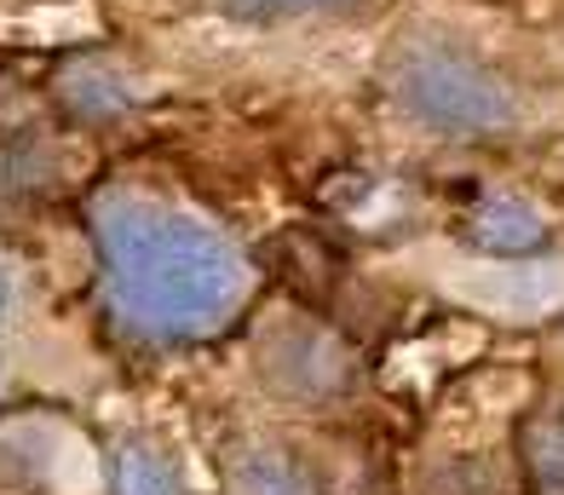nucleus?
<instances>
[{"label": "nucleus", "mask_w": 564, "mask_h": 495, "mask_svg": "<svg viewBox=\"0 0 564 495\" xmlns=\"http://www.w3.org/2000/svg\"><path fill=\"white\" fill-rule=\"evenodd\" d=\"M98 294L133 341L185 346L242 318L253 294L248 254L191 207L139 191H98L87 202Z\"/></svg>", "instance_id": "1"}, {"label": "nucleus", "mask_w": 564, "mask_h": 495, "mask_svg": "<svg viewBox=\"0 0 564 495\" xmlns=\"http://www.w3.org/2000/svg\"><path fill=\"white\" fill-rule=\"evenodd\" d=\"M392 104L438 139H501L519 127V93L449 41H403L387 58Z\"/></svg>", "instance_id": "2"}, {"label": "nucleus", "mask_w": 564, "mask_h": 495, "mask_svg": "<svg viewBox=\"0 0 564 495\" xmlns=\"http://www.w3.org/2000/svg\"><path fill=\"white\" fill-rule=\"evenodd\" d=\"M265 375L271 386H282L294 398H335L351 386V352L328 329L294 323L265 346Z\"/></svg>", "instance_id": "3"}, {"label": "nucleus", "mask_w": 564, "mask_h": 495, "mask_svg": "<svg viewBox=\"0 0 564 495\" xmlns=\"http://www.w3.org/2000/svg\"><path fill=\"white\" fill-rule=\"evenodd\" d=\"M467 243L484 248L490 259H524L547 243V219H542V207L524 202V196H478L473 202V214H467Z\"/></svg>", "instance_id": "4"}, {"label": "nucleus", "mask_w": 564, "mask_h": 495, "mask_svg": "<svg viewBox=\"0 0 564 495\" xmlns=\"http://www.w3.org/2000/svg\"><path fill=\"white\" fill-rule=\"evenodd\" d=\"M230 484H237V495H323L312 461L282 444H248L230 461Z\"/></svg>", "instance_id": "5"}, {"label": "nucleus", "mask_w": 564, "mask_h": 495, "mask_svg": "<svg viewBox=\"0 0 564 495\" xmlns=\"http://www.w3.org/2000/svg\"><path fill=\"white\" fill-rule=\"evenodd\" d=\"M58 98L82 121H116L121 110H133V82L105 58H82L58 75Z\"/></svg>", "instance_id": "6"}, {"label": "nucleus", "mask_w": 564, "mask_h": 495, "mask_svg": "<svg viewBox=\"0 0 564 495\" xmlns=\"http://www.w3.org/2000/svg\"><path fill=\"white\" fill-rule=\"evenodd\" d=\"M105 489L110 495H178V466L150 438H121L105 455Z\"/></svg>", "instance_id": "7"}, {"label": "nucleus", "mask_w": 564, "mask_h": 495, "mask_svg": "<svg viewBox=\"0 0 564 495\" xmlns=\"http://www.w3.org/2000/svg\"><path fill=\"white\" fill-rule=\"evenodd\" d=\"M58 179V155L46 139H0V202H30Z\"/></svg>", "instance_id": "8"}, {"label": "nucleus", "mask_w": 564, "mask_h": 495, "mask_svg": "<svg viewBox=\"0 0 564 495\" xmlns=\"http://www.w3.org/2000/svg\"><path fill=\"white\" fill-rule=\"evenodd\" d=\"M524 461L535 495H564V415H542L524 427Z\"/></svg>", "instance_id": "9"}, {"label": "nucleus", "mask_w": 564, "mask_h": 495, "mask_svg": "<svg viewBox=\"0 0 564 495\" xmlns=\"http://www.w3.org/2000/svg\"><path fill=\"white\" fill-rule=\"evenodd\" d=\"M219 7L237 23H282L305 12H335V7H351V0H219Z\"/></svg>", "instance_id": "10"}, {"label": "nucleus", "mask_w": 564, "mask_h": 495, "mask_svg": "<svg viewBox=\"0 0 564 495\" xmlns=\"http://www.w3.org/2000/svg\"><path fill=\"white\" fill-rule=\"evenodd\" d=\"M23 294H30V271H23V259L0 254V334L23 318Z\"/></svg>", "instance_id": "11"}, {"label": "nucleus", "mask_w": 564, "mask_h": 495, "mask_svg": "<svg viewBox=\"0 0 564 495\" xmlns=\"http://www.w3.org/2000/svg\"><path fill=\"white\" fill-rule=\"evenodd\" d=\"M0 386H7V380H0Z\"/></svg>", "instance_id": "12"}]
</instances>
